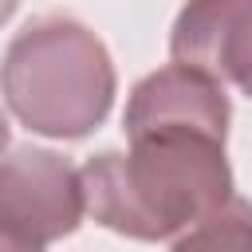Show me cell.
I'll use <instances>...</instances> for the list:
<instances>
[{
    "label": "cell",
    "instance_id": "cell-1",
    "mask_svg": "<svg viewBox=\"0 0 252 252\" xmlns=\"http://www.w3.org/2000/svg\"><path fill=\"white\" fill-rule=\"evenodd\" d=\"M130 150H98L79 165L87 217L102 228L173 244L232 197L224 126L209 122H134Z\"/></svg>",
    "mask_w": 252,
    "mask_h": 252
},
{
    "label": "cell",
    "instance_id": "cell-2",
    "mask_svg": "<svg viewBox=\"0 0 252 252\" xmlns=\"http://www.w3.org/2000/svg\"><path fill=\"white\" fill-rule=\"evenodd\" d=\"M114 91L118 75L106 43L75 16L28 20L0 59L8 110L43 138L79 142L94 134L114 106Z\"/></svg>",
    "mask_w": 252,
    "mask_h": 252
},
{
    "label": "cell",
    "instance_id": "cell-3",
    "mask_svg": "<svg viewBox=\"0 0 252 252\" xmlns=\"http://www.w3.org/2000/svg\"><path fill=\"white\" fill-rule=\"evenodd\" d=\"M87 217L79 169L47 146L0 154V252H39Z\"/></svg>",
    "mask_w": 252,
    "mask_h": 252
},
{
    "label": "cell",
    "instance_id": "cell-4",
    "mask_svg": "<svg viewBox=\"0 0 252 252\" xmlns=\"http://www.w3.org/2000/svg\"><path fill=\"white\" fill-rule=\"evenodd\" d=\"M169 55L252 98V0H185Z\"/></svg>",
    "mask_w": 252,
    "mask_h": 252
},
{
    "label": "cell",
    "instance_id": "cell-5",
    "mask_svg": "<svg viewBox=\"0 0 252 252\" xmlns=\"http://www.w3.org/2000/svg\"><path fill=\"white\" fill-rule=\"evenodd\" d=\"M173 248L177 252H185V248H252V201L232 193L201 224H193L185 236H177Z\"/></svg>",
    "mask_w": 252,
    "mask_h": 252
},
{
    "label": "cell",
    "instance_id": "cell-6",
    "mask_svg": "<svg viewBox=\"0 0 252 252\" xmlns=\"http://www.w3.org/2000/svg\"><path fill=\"white\" fill-rule=\"evenodd\" d=\"M16 4H20V0H0V28H4L8 20H12V12H16Z\"/></svg>",
    "mask_w": 252,
    "mask_h": 252
},
{
    "label": "cell",
    "instance_id": "cell-7",
    "mask_svg": "<svg viewBox=\"0 0 252 252\" xmlns=\"http://www.w3.org/2000/svg\"><path fill=\"white\" fill-rule=\"evenodd\" d=\"M8 142H12V130H8V118H4V110H0V154L8 150Z\"/></svg>",
    "mask_w": 252,
    "mask_h": 252
}]
</instances>
